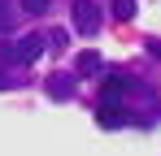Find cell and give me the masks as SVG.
Listing matches in <instances>:
<instances>
[{
	"label": "cell",
	"mask_w": 161,
	"mask_h": 156,
	"mask_svg": "<svg viewBox=\"0 0 161 156\" xmlns=\"http://www.w3.org/2000/svg\"><path fill=\"white\" fill-rule=\"evenodd\" d=\"M74 30H79V35H96V30H100V9H96L92 0H79V4H74Z\"/></svg>",
	"instance_id": "6da1fadb"
},
{
	"label": "cell",
	"mask_w": 161,
	"mask_h": 156,
	"mask_svg": "<svg viewBox=\"0 0 161 156\" xmlns=\"http://www.w3.org/2000/svg\"><path fill=\"white\" fill-rule=\"evenodd\" d=\"M96 122L105 130H118V126H126V117H122V108H109V104H100V113H96Z\"/></svg>",
	"instance_id": "3957f363"
},
{
	"label": "cell",
	"mask_w": 161,
	"mask_h": 156,
	"mask_svg": "<svg viewBox=\"0 0 161 156\" xmlns=\"http://www.w3.org/2000/svg\"><path fill=\"white\" fill-rule=\"evenodd\" d=\"M48 96H53V100H70V78H65V74L48 78Z\"/></svg>",
	"instance_id": "5b68a950"
},
{
	"label": "cell",
	"mask_w": 161,
	"mask_h": 156,
	"mask_svg": "<svg viewBox=\"0 0 161 156\" xmlns=\"http://www.w3.org/2000/svg\"><path fill=\"white\" fill-rule=\"evenodd\" d=\"M79 74H100V52H83L79 56Z\"/></svg>",
	"instance_id": "8992f818"
},
{
	"label": "cell",
	"mask_w": 161,
	"mask_h": 156,
	"mask_svg": "<svg viewBox=\"0 0 161 156\" xmlns=\"http://www.w3.org/2000/svg\"><path fill=\"white\" fill-rule=\"evenodd\" d=\"M100 96H105V104H118L126 96V78H105V91Z\"/></svg>",
	"instance_id": "277c9868"
},
{
	"label": "cell",
	"mask_w": 161,
	"mask_h": 156,
	"mask_svg": "<svg viewBox=\"0 0 161 156\" xmlns=\"http://www.w3.org/2000/svg\"><path fill=\"white\" fill-rule=\"evenodd\" d=\"M48 4H53V0H22V9H26L31 18H39V13H48Z\"/></svg>",
	"instance_id": "ba28073f"
},
{
	"label": "cell",
	"mask_w": 161,
	"mask_h": 156,
	"mask_svg": "<svg viewBox=\"0 0 161 156\" xmlns=\"http://www.w3.org/2000/svg\"><path fill=\"white\" fill-rule=\"evenodd\" d=\"M113 18L118 22H131L135 18V0H113Z\"/></svg>",
	"instance_id": "52a82bcc"
},
{
	"label": "cell",
	"mask_w": 161,
	"mask_h": 156,
	"mask_svg": "<svg viewBox=\"0 0 161 156\" xmlns=\"http://www.w3.org/2000/svg\"><path fill=\"white\" fill-rule=\"evenodd\" d=\"M39 52H44V39H39V35H26L22 44H13V61H18V65H35Z\"/></svg>",
	"instance_id": "7a4b0ae2"
},
{
	"label": "cell",
	"mask_w": 161,
	"mask_h": 156,
	"mask_svg": "<svg viewBox=\"0 0 161 156\" xmlns=\"http://www.w3.org/2000/svg\"><path fill=\"white\" fill-rule=\"evenodd\" d=\"M13 26V18H9V0H0V35Z\"/></svg>",
	"instance_id": "9c48e42d"
},
{
	"label": "cell",
	"mask_w": 161,
	"mask_h": 156,
	"mask_svg": "<svg viewBox=\"0 0 161 156\" xmlns=\"http://www.w3.org/2000/svg\"><path fill=\"white\" fill-rule=\"evenodd\" d=\"M148 52H157V61H161V39H148Z\"/></svg>",
	"instance_id": "30bf717a"
}]
</instances>
